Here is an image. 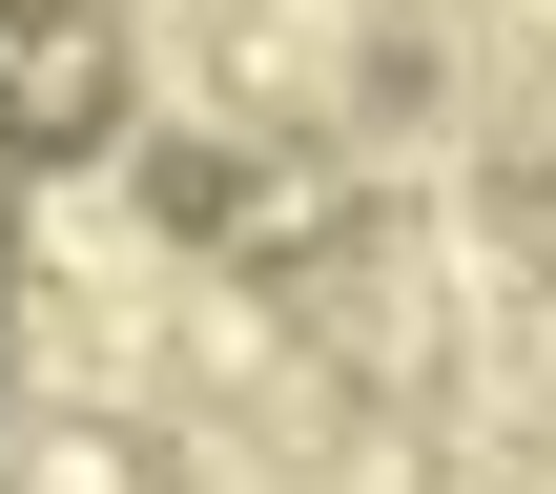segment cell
Returning <instances> with one entry per match:
<instances>
[{
	"instance_id": "1",
	"label": "cell",
	"mask_w": 556,
	"mask_h": 494,
	"mask_svg": "<svg viewBox=\"0 0 556 494\" xmlns=\"http://www.w3.org/2000/svg\"><path fill=\"white\" fill-rule=\"evenodd\" d=\"M21 494H165V433L124 392H41L21 413Z\"/></svg>"
}]
</instances>
